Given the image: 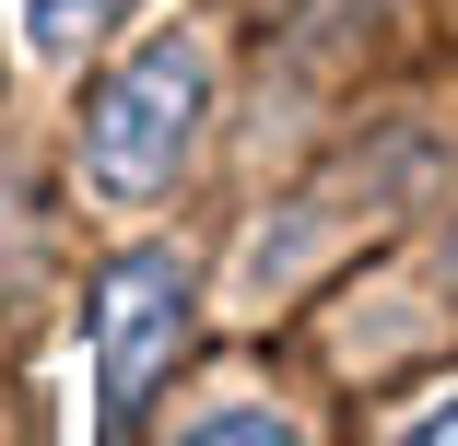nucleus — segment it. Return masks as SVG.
Listing matches in <instances>:
<instances>
[{
  "label": "nucleus",
  "mask_w": 458,
  "mask_h": 446,
  "mask_svg": "<svg viewBox=\"0 0 458 446\" xmlns=\"http://www.w3.org/2000/svg\"><path fill=\"white\" fill-rule=\"evenodd\" d=\"M13 13H24V47H36V59H71L82 36H106L130 0H13Z\"/></svg>",
  "instance_id": "3"
},
{
  "label": "nucleus",
  "mask_w": 458,
  "mask_h": 446,
  "mask_svg": "<svg viewBox=\"0 0 458 446\" xmlns=\"http://www.w3.org/2000/svg\"><path fill=\"white\" fill-rule=\"evenodd\" d=\"M200 118H212V36L165 24V36H141L95 82V106H82V176H95L106 200H153L165 176L189 164Z\"/></svg>",
  "instance_id": "1"
},
{
  "label": "nucleus",
  "mask_w": 458,
  "mask_h": 446,
  "mask_svg": "<svg viewBox=\"0 0 458 446\" xmlns=\"http://www.w3.org/2000/svg\"><path fill=\"white\" fill-rule=\"evenodd\" d=\"M189 446H294V434L270 423V411H247V400H224V411H212V423H200Z\"/></svg>",
  "instance_id": "4"
},
{
  "label": "nucleus",
  "mask_w": 458,
  "mask_h": 446,
  "mask_svg": "<svg viewBox=\"0 0 458 446\" xmlns=\"http://www.w3.org/2000/svg\"><path fill=\"white\" fill-rule=\"evenodd\" d=\"M176 341H189V271H176V247H130L95 282V434L141 423V400L176 365Z\"/></svg>",
  "instance_id": "2"
},
{
  "label": "nucleus",
  "mask_w": 458,
  "mask_h": 446,
  "mask_svg": "<svg viewBox=\"0 0 458 446\" xmlns=\"http://www.w3.org/2000/svg\"><path fill=\"white\" fill-rule=\"evenodd\" d=\"M400 446H458V388H446V400H423V411L400 423Z\"/></svg>",
  "instance_id": "5"
}]
</instances>
